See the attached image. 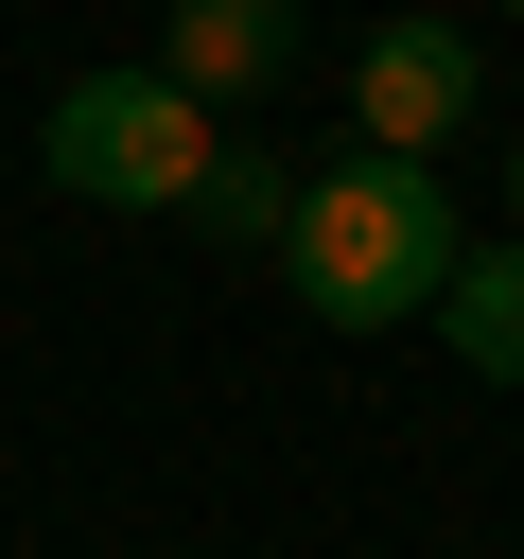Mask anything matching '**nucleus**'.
Returning a JSON list of instances; mask_svg holds the SVG:
<instances>
[{
	"label": "nucleus",
	"instance_id": "nucleus-5",
	"mask_svg": "<svg viewBox=\"0 0 524 559\" xmlns=\"http://www.w3.org/2000/svg\"><path fill=\"white\" fill-rule=\"evenodd\" d=\"M419 332H437L472 384H524V227H507V245H454V280L419 297Z\"/></svg>",
	"mask_w": 524,
	"mask_h": 559
},
{
	"label": "nucleus",
	"instance_id": "nucleus-6",
	"mask_svg": "<svg viewBox=\"0 0 524 559\" xmlns=\"http://www.w3.org/2000/svg\"><path fill=\"white\" fill-rule=\"evenodd\" d=\"M279 210H297V157H262V140H227V122H210L192 227H210V245H279Z\"/></svg>",
	"mask_w": 524,
	"mask_h": 559
},
{
	"label": "nucleus",
	"instance_id": "nucleus-7",
	"mask_svg": "<svg viewBox=\"0 0 524 559\" xmlns=\"http://www.w3.org/2000/svg\"><path fill=\"white\" fill-rule=\"evenodd\" d=\"M507 227H524V122H507Z\"/></svg>",
	"mask_w": 524,
	"mask_h": 559
},
{
	"label": "nucleus",
	"instance_id": "nucleus-4",
	"mask_svg": "<svg viewBox=\"0 0 524 559\" xmlns=\"http://www.w3.org/2000/svg\"><path fill=\"white\" fill-rule=\"evenodd\" d=\"M157 70H175L192 105H245V87L297 70V0H175V17H157Z\"/></svg>",
	"mask_w": 524,
	"mask_h": 559
},
{
	"label": "nucleus",
	"instance_id": "nucleus-2",
	"mask_svg": "<svg viewBox=\"0 0 524 559\" xmlns=\"http://www.w3.org/2000/svg\"><path fill=\"white\" fill-rule=\"evenodd\" d=\"M35 157H52V192H87V210H192L210 105H192L175 70H70L52 122H35Z\"/></svg>",
	"mask_w": 524,
	"mask_h": 559
},
{
	"label": "nucleus",
	"instance_id": "nucleus-1",
	"mask_svg": "<svg viewBox=\"0 0 524 559\" xmlns=\"http://www.w3.org/2000/svg\"><path fill=\"white\" fill-rule=\"evenodd\" d=\"M454 245H472V210H454V175L437 157H314L297 175V210H279V280H297V314L314 332H419V297L454 280Z\"/></svg>",
	"mask_w": 524,
	"mask_h": 559
},
{
	"label": "nucleus",
	"instance_id": "nucleus-3",
	"mask_svg": "<svg viewBox=\"0 0 524 559\" xmlns=\"http://www.w3.org/2000/svg\"><path fill=\"white\" fill-rule=\"evenodd\" d=\"M349 122H367L384 157H454V140L489 122L472 17H367V35H349Z\"/></svg>",
	"mask_w": 524,
	"mask_h": 559
}]
</instances>
